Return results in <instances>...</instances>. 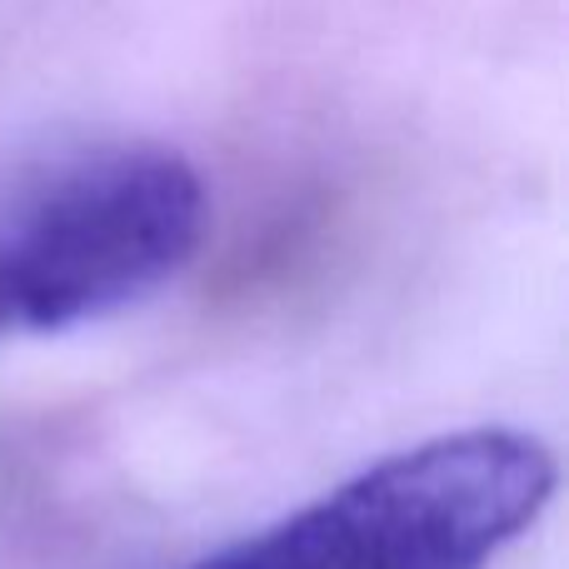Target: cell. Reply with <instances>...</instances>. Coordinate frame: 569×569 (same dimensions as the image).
I'll return each mask as SVG.
<instances>
[{
  "instance_id": "cell-1",
  "label": "cell",
  "mask_w": 569,
  "mask_h": 569,
  "mask_svg": "<svg viewBox=\"0 0 569 569\" xmlns=\"http://www.w3.org/2000/svg\"><path fill=\"white\" fill-rule=\"evenodd\" d=\"M206 180L166 146H80L0 190V345L106 320L196 260Z\"/></svg>"
},
{
  "instance_id": "cell-2",
  "label": "cell",
  "mask_w": 569,
  "mask_h": 569,
  "mask_svg": "<svg viewBox=\"0 0 569 569\" xmlns=\"http://www.w3.org/2000/svg\"><path fill=\"white\" fill-rule=\"evenodd\" d=\"M550 495L555 455L525 430L480 425L385 455L190 569H490Z\"/></svg>"
}]
</instances>
